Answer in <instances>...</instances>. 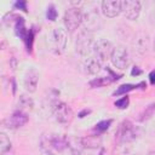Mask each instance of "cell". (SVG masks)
<instances>
[{"mask_svg":"<svg viewBox=\"0 0 155 155\" xmlns=\"http://www.w3.org/2000/svg\"><path fill=\"white\" fill-rule=\"evenodd\" d=\"M48 50L54 54L63 53L67 46V31L62 28H54L47 35Z\"/></svg>","mask_w":155,"mask_h":155,"instance_id":"cell-1","label":"cell"},{"mask_svg":"<svg viewBox=\"0 0 155 155\" xmlns=\"http://www.w3.org/2000/svg\"><path fill=\"white\" fill-rule=\"evenodd\" d=\"M113 50H114V46L111 45L110 41H108L107 39H99L93 45L92 56L101 64H104V63H107L108 59H110Z\"/></svg>","mask_w":155,"mask_h":155,"instance_id":"cell-2","label":"cell"},{"mask_svg":"<svg viewBox=\"0 0 155 155\" xmlns=\"http://www.w3.org/2000/svg\"><path fill=\"white\" fill-rule=\"evenodd\" d=\"M41 147L47 153H52L51 150L62 151L65 148H68L67 137L65 136H59V134L50 133V134L42 137V139H41Z\"/></svg>","mask_w":155,"mask_h":155,"instance_id":"cell-3","label":"cell"},{"mask_svg":"<svg viewBox=\"0 0 155 155\" xmlns=\"http://www.w3.org/2000/svg\"><path fill=\"white\" fill-rule=\"evenodd\" d=\"M93 35L92 31L88 30H82L79 33L78 35V40H76V52L82 56V57H88L92 51H93Z\"/></svg>","mask_w":155,"mask_h":155,"instance_id":"cell-4","label":"cell"},{"mask_svg":"<svg viewBox=\"0 0 155 155\" xmlns=\"http://www.w3.org/2000/svg\"><path fill=\"white\" fill-rule=\"evenodd\" d=\"M82 24L85 27V30L92 31L96 29H99L102 25L101 16L98 12V8L96 6H87V10L82 11Z\"/></svg>","mask_w":155,"mask_h":155,"instance_id":"cell-5","label":"cell"},{"mask_svg":"<svg viewBox=\"0 0 155 155\" xmlns=\"http://www.w3.org/2000/svg\"><path fill=\"white\" fill-rule=\"evenodd\" d=\"M63 22L69 33H74L82 24V10L80 7H70L65 11Z\"/></svg>","mask_w":155,"mask_h":155,"instance_id":"cell-6","label":"cell"},{"mask_svg":"<svg viewBox=\"0 0 155 155\" xmlns=\"http://www.w3.org/2000/svg\"><path fill=\"white\" fill-rule=\"evenodd\" d=\"M137 137H138V130L128 120L124 121L120 125L119 131L116 133V138L119 143H130V142H133Z\"/></svg>","mask_w":155,"mask_h":155,"instance_id":"cell-7","label":"cell"},{"mask_svg":"<svg viewBox=\"0 0 155 155\" xmlns=\"http://www.w3.org/2000/svg\"><path fill=\"white\" fill-rule=\"evenodd\" d=\"M110 61H111V63L115 68L121 69V70L125 69L130 63V57H128V52H127L126 47L122 46V45L115 46L114 50H113Z\"/></svg>","mask_w":155,"mask_h":155,"instance_id":"cell-8","label":"cell"},{"mask_svg":"<svg viewBox=\"0 0 155 155\" xmlns=\"http://www.w3.org/2000/svg\"><path fill=\"white\" fill-rule=\"evenodd\" d=\"M140 2L137 0H124L121 1V12L127 19L136 21L140 13Z\"/></svg>","mask_w":155,"mask_h":155,"instance_id":"cell-9","label":"cell"},{"mask_svg":"<svg viewBox=\"0 0 155 155\" xmlns=\"http://www.w3.org/2000/svg\"><path fill=\"white\" fill-rule=\"evenodd\" d=\"M73 110L65 103H57L53 108L54 120L59 124H69L73 119Z\"/></svg>","mask_w":155,"mask_h":155,"instance_id":"cell-10","label":"cell"},{"mask_svg":"<svg viewBox=\"0 0 155 155\" xmlns=\"http://www.w3.org/2000/svg\"><path fill=\"white\" fill-rule=\"evenodd\" d=\"M102 12L108 18H114L121 13V1L120 0H105L102 1Z\"/></svg>","mask_w":155,"mask_h":155,"instance_id":"cell-11","label":"cell"},{"mask_svg":"<svg viewBox=\"0 0 155 155\" xmlns=\"http://www.w3.org/2000/svg\"><path fill=\"white\" fill-rule=\"evenodd\" d=\"M38 82H39V73L36 69L34 68H30L29 70H27L25 75H24V79H23V86L24 88L33 93L36 91V87H38Z\"/></svg>","mask_w":155,"mask_h":155,"instance_id":"cell-12","label":"cell"},{"mask_svg":"<svg viewBox=\"0 0 155 155\" xmlns=\"http://www.w3.org/2000/svg\"><path fill=\"white\" fill-rule=\"evenodd\" d=\"M27 122H28V116L24 111H21V110H16L15 113H12L11 116H8L5 120V125L8 128H18L25 125Z\"/></svg>","mask_w":155,"mask_h":155,"instance_id":"cell-13","label":"cell"},{"mask_svg":"<svg viewBox=\"0 0 155 155\" xmlns=\"http://www.w3.org/2000/svg\"><path fill=\"white\" fill-rule=\"evenodd\" d=\"M101 67L102 64L93 56L85 57V59L81 63V70L87 75H96L101 70Z\"/></svg>","mask_w":155,"mask_h":155,"instance_id":"cell-14","label":"cell"},{"mask_svg":"<svg viewBox=\"0 0 155 155\" xmlns=\"http://www.w3.org/2000/svg\"><path fill=\"white\" fill-rule=\"evenodd\" d=\"M67 144H68V149L71 151L73 155H80L85 149L82 138L79 137H67Z\"/></svg>","mask_w":155,"mask_h":155,"instance_id":"cell-15","label":"cell"},{"mask_svg":"<svg viewBox=\"0 0 155 155\" xmlns=\"http://www.w3.org/2000/svg\"><path fill=\"white\" fill-rule=\"evenodd\" d=\"M17 105H18V110L25 113V110H31V109H33L34 103H33V99H31V98H29V97L22 94V96L18 98V101H17Z\"/></svg>","mask_w":155,"mask_h":155,"instance_id":"cell-16","label":"cell"},{"mask_svg":"<svg viewBox=\"0 0 155 155\" xmlns=\"http://www.w3.org/2000/svg\"><path fill=\"white\" fill-rule=\"evenodd\" d=\"M82 143L85 148H98L101 145V137L98 134L87 136L82 138Z\"/></svg>","mask_w":155,"mask_h":155,"instance_id":"cell-17","label":"cell"},{"mask_svg":"<svg viewBox=\"0 0 155 155\" xmlns=\"http://www.w3.org/2000/svg\"><path fill=\"white\" fill-rule=\"evenodd\" d=\"M10 150H11V140L6 136V133L1 132L0 133V154L5 155Z\"/></svg>","mask_w":155,"mask_h":155,"instance_id":"cell-18","label":"cell"},{"mask_svg":"<svg viewBox=\"0 0 155 155\" xmlns=\"http://www.w3.org/2000/svg\"><path fill=\"white\" fill-rule=\"evenodd\" d=\"M114 81V79L113 78H110V76H103V78H97V79H94V80H92L91 82H90V85L92 86V87H99V86H103V85H108V84H110V82H113Z\"/></svg>","mask_w":155,"mask_h":155,"instance_id":"cell-19","label":"cell"},{"mask_svg":"<svg viewBox=\"0 0 155 155\" xmlns=\"http://www.w3.org/2000/svg\"><path fill=\"white\" fill-rule=\"evenodd\" d=\"M136 87H137L136 85H131V84H124V85H121V86H119V87H117V90L114 92V94H115V96L125 94V93H127V92H130V91L134 90Z\"/></svg>","mask_w":155,"mask_h":155,"instance_id":"cell-20","label":"cell"},{"mask_svg":"<svg viewBox=\"0 0 155 155\" xmlns=\"http://www.w3.org/2000/svg\"><path fill=\"white\" fill-rule=\"evenodd\" d=\"M111 125V120H103L101 122H98L94 127V131L96 132H104L109 128V126Z\"/></svg>","mask_w":155,"mask_h":155,"instance_id":"cell-21","label":"cell"},{"mask_svg":"<svg viewBox=\"0 0 155 155\" xmlns=\"http://www.w3.org/2000/svg\"><path fill=\"white\" fill-rule=\"evenodd\" d=\"M57 16H58V13H57V10L54 8V6L53 5H50L48 7H47V11H46V17H47V19H50V21H56V18H57Z\"/></svg>","mask_w":155,"mask_h":155,"instance_id":"cell-22","label":"cell"},{"mask_svg":"<svg viewBox=\"0 0 155 155\" xmlns=\"http://www.w3.org/2000/svg\"><path fill=\"white\" fill-rule=\"evenodd\" d=\"M128 103H130V99H128V97L126 96V97H122V98L117 99V101L115 102V107L119 108V109H126V108L128 107Z\"/></svg>","mask_w":155,"mask_h":155,"instance_id":"cell-23","label":"cell"},{"mask_svg":"<svg viewBox=\"0 0 155 155\" xmlns=\"http://www.w3.org/2000/svg\"><path fill=\"white\" fill-rule=\"evenodd\" d=\"M15 7L19 8V10H23V11H27V2L25 1H17L15 4Z\"/></svg>","mask_w":155,"mask_h":155,"instance_id":"cell-24","label":"cell"},{"mask_svg":"<svg viewBox=\"0 0 155 155\" xmlns=\"http://www.w3.org/2000/svg\"><path fill=\"white\" fill-rule=\"evenodd\" d=\"M149 80L153 85H155V70H153L150 74H149Z\"/></svg>","mask_w":155,"mask_h":155,"instance_id":"cell-25","label":"cell"},{"mask_svg":"<svg viewBox=\"0 0 155 155\" xmlns=\"http://www.w3.org/2000/svg\"><path fill=\"white\" fill-rule=\"evenodd\" d=\"M140 73H142V70H140L138 67H134V68H133V70L131 71V74H132V75H139Z\"/></svg>","mask_w":155,"mask_h":155,"instance_id":"cell-26","label":"cell"},{"mask_svg":"<svg viewBox=\"0 0 155 155\" xmlns=\"http://www.w3.org/2000/svg\"><path fill=\"white\" fill-rule=\"evenodd\" d=\"M153 50H154V52H155V38H154V42H153Z\"/></svg>","mask_w":155,"mask_h":155,"instance_id":"cell-27","label":"cell"},{"mask_svg":"<svg viewBox=\"0 0 155 155\" xmlns=\"http://www.w3.org/2000/svg\"><path fill=\"white\" fill-rule=\"evenodd\" d=\"M148 155H155V150H154V151H150Z\"/></svg>","mask_w":155,"mask_h":155,"instance_id":"cell-28","label":"cell"},{"mask_svg":"<svg viewBox=\"0 0 155 155\" xmlns=\"http://www.w3.org/2000/svg\"><path fill=\"white\" fill-rule=\"evenodd\" d=\"M46 155H57V154H54V153H47Z\"/></svg>","mask_w":155,"mask_h":155,"instance_id":"cell-29","label":"cell"}]
</instances>
